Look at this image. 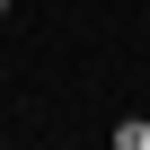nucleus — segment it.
Listing matches in <instances>:
<instances>
[{"instance_id": "nucleus-1", "label": "nucleus", "mask_w": 150, "mask_h": 150, "mask_svg": "<svg viewBox=\"0 0 150 150\" xmlns=\"http://www.w3.org/2000/svg\"><path fill=\"white\" fill-rule=\"evenodd\" d=\"M115 150H150V115H132V124H115Z\"/></svg>"}]
</instances>
